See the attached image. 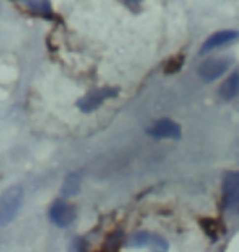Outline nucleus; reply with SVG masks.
I'll return each mask as SVG.
<instances>
[{"mask_svg": "<svg viewBox=\"0 0 239 252\" xmlns=\"http://www.w3.org/2000/svg\"><path fill=\"white\" fill-rule=\"evenodd\" d=\"M70 252H85V246L82 239H75L72 248H70Z\"/></svg>", "mask_w": 239, "mask_h": 252, "instance_id": "12", "label": "nucleus"}, {"mask_svg": "<svg viewBox=\"0 0 239 252\" xmlns=\"http://www.w3.org/2000/svg\"><path fill=\"white\" fill-rule=\"evenodd\" d=\"M116 94H118V92H116V89H99V90H94V92L84 95V97L79 100L77 107L82 110L84 113H90V112H94V110L99 108L100 105L105 102V100L115 97Z\"/></svg>", "mask_w": 239, "mask_h": 252, "instance_id": "3", "label": "nucleus"}, {"mask_svg": "<svg viewBox=\"0 0 239 252\" xmlns=\"http://www.w3.org/2000/svg\"><path fill=\"white\" fill-rule=\"evenodd\" d=\"M236 38H238V32H235V30H223V32H218L215 34H211V36L203 43L202 53H206V51H211V49H215V48H220V46H223V44L230 43Z\"/></svg>", "mask_w": 239, "mask_h": 252, "instance_id": "6", "label": "nucleus"}, {"mask_svg": "<svg viewBox=\"0 0 239 252\" xmlns=\"http://www.w3.org/2000/svg\"><path fill=\"white\" fill-rule=\"evenodd\" d=\"M228 67H230V59H223V58L208 59V61H205L200 65L198 75L203 80H206V82H211V80L221 77L228 70Z\"/></svg>", "mask_w": 239, "mask_h": 252, "instance_id": "4", "label": "nucleus"}, {"mask_svg": "<svg viewBox=\"0 0 239 252\" xmlns=\"http://www.w3.org/2000/svg\"><path fill=\"white\" fill-rule=\"evenodd\" d=\"M236 158H238V160H239V143L236 144Z\"/></svg>", "mask_w": 239, "mask_h": 252, "instance_id": "13", "label": "nucleus"}, {"mask_svg": "<svg viewBox=\"0 0 239 252\" xmlns=\"http://www.w3.org/2000/svg\"><path fill=\"white\" fill-rule=\"evenodd\" d=\"M239 94V72H233L220 87V97L223 100H233Z\"/></svg>", "mask_w": 239, "mask_h": 252, "instance_id": "7", "label": "nucleus"}, {"mask_svg": "<svg viewBox=\"0 0 239 252\" xmlns=\"http://www.w3.org/2000/svg\"><path fill=\"white\" fill-rule=\"evenodd\" d=\"M223 195H225V198L231 200L233 196L239 193V172H230L225 175V179H223Z\"/></svg>", "mask_w": 239, "mask_h": 252, "instance_id": "8", "label": "nucleus"}, {"mask_svg": "<svg viewBox=\"0 0 239 252\" xmlns=\"http://www.w3.org/2000/svg\"><path fill=\"white\" fill-rule=\"evenodd\" d=\"M147 248L151 249V252H167V249H169V244H167L166 241L161 238V236L152 234L151 243H149Z\"/></svg>", "mask_w": 239, "mask_h": 252, "instance_id": "11", "label": "nucleus"}, {"mask_svg": "<svg viewBox=\"0 0 239 252\" xmlns=\"http://www.w3.org/2000/svg\"><path fill=\"white\" fill-rule=\"evenodd\" d=\"M80 187V175L77 174H70L66 177L64 184H63V189H61V193L64 196H72L79 191Z\"/></svg>", "mask_w": 239, "mask_h": 252, "instance_id": "9", "label": "nucleus"}, {"mask_svg": "<svg viewBox=\"0 0 239 252\" xmlns=\"http://www.w3.org/2000/svg\"><path fill=\"white\" fill-rule=\"evenodd\" d=\"M25 191L20 185H13L0 193V228L7 226L15 220L23 205Z\"/></svg>", "mask_w": 239, "mask_h": 252, "instance_id": "1", "label": "nucleus"}, {"mask_svg": "<svg viewBox=\"0 0 239 252\" xmlns=\"http://www.w3.org/2000/svg\"><path fill=\"white\" fill-rule=\"evenodd\" d=\"M49 220L53 221L56 226H59V228H68L75 220L74 206L69 205L68 201H64V200L54 201L49 208Z\"/></svg>", "mask_w": 239, "mask_h": 252, "instance_id": "2", "label": "nucleus"}, {"mask_svg": "<svg viewBox=\"0 0 239 252\" xmlns=\"http://www.w3.org/2000/svg\"><path fill=\"white\" fill-rule=\"evenodd\" d=\"M147 134L154 136L157 139H177L180 138V126L172 120H159L147 129Z\"/></svg>", "mask_w": 239, "mask_h": 252, "instance_id": "5", "label": "nucleus"}, {"mask_svg": "<svg viewBox=\"0 0 239 252\" xmlns=\"http://www.w3.org/2000/svg\"><path fill=\"white\" fill-rule=\"evenodd\" d=\"M152 234L149 233H136L128 239V246L131 248H147L151 243Z\"/></svg>", "mask_w": 239, "mask_h": 252, "instance_id": "10", "label": "nucleus"}, {"mask_svg": "<svg viewBox=\"0 0 239 252\" xmlns=\"http://www.w3.org/2000/svg\"><path fill=\"white\" fill-rule=\"evenodd\" d=\"M238 210H239V203H238Z\"/></svg>", "mask_w": 239, "mask_h": 252, "instance_id": "14", "label": "nucleus"}]
</instances>
